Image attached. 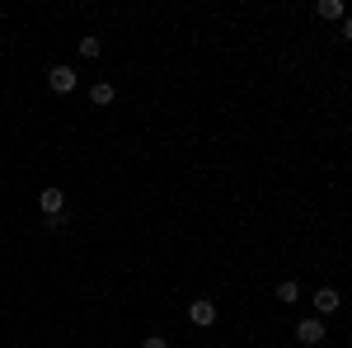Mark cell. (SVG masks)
<instances>
[{
    "label": "cell",
    "instance_id": "cell-1",
    "mask_svg": "<svg viewBox=\"0 0 352 348\" xmlns=\"http://www.w3.org/2000/svg\"><path fill=\"white\" fill-rule=\"evenodd\" d=\"M296 339H300L305 348L324 344V320H320V316H305V320H296Z\"/></svg>",
    "mask_w": 352,
    "mask_h": 348
},
{
    "label": "cell",
    "instance_id": "cell-2",
    "mask_svg": "<svg viewBox=\"0 0 352 348\" xmlns=\"http://www.w3.org/2000/svg\"><path fill=\"white\" fill-rule=\"evenodd\" d=\"M38 207H43L47 221H56V216L66 212V193H61V188H43V193H38Z\"/></svg>",
    "mask_w": 352,
    "mask_h": 348
},
{
    "label": "cell",
    "instance_id": "cell-3",
    "mask_svg": "<svg viewBox=\"0 0 352 348\" xmlns=\"http://www.w3.org/2000/svg\"><path fill=\"white\" fill-rule=\"evenodd\" d=\"M47 85H52L56 94H71V90H76V66H66V61L52 66V71H47Z\"/></svg>",
    "mask_w": 352,
    "mask_h": 348
},
{
    "label": "cell",
    "instance_id": "cell-4",
    "mask_svg": "<svg viewBox=\"0 0 352 348\" xmlns=\"http://www.w3.org/2000/svg\"><path fill=\"white\" fill-rule=\"evenodd\" d=\"M188 320H192V325H202V329H207V325H217V301L197 296V301L188 306Z\"/></svg>",
    "mask_w": 352,
    "mask_h": 348
},
{
    "label": "cell",
    "instance_id": "cell-5",
    "mask_svg": "<svg viewBox=\"0 0 352 348\" xmlns=\"http://www.w3.org/2000/svg\"><path fill=\"white\" fill-rule=\"evenodd\" d=\"M338 306H343V296H338V287H320V292H315V311H320V316H333Z\"/></svg>",
    "mask_w": 352,
    "mask_h": 348
},
{
    "label": "cell",
    "instance_id": "cell-6",
    "mask_svg": "<svg viewBox=\"0 0 352 348\" xmlns=\"http://www.w3.org/2000/svg\"><path fill=\"white\" fill-rule=\"evenodd\" d=\"M315 14H320V19H348V5H343V0H320Z\"/></svg>",
    "mask_w": 352,
    "mask_h": 348
},
{
    "label": "cell",
    "instance_id": "cell-7",
    "mask_svg": "<svg viewBox=\"0 0 352 348\" xmlns=\"http://www.w3.org/2000/svg\"><path fill=\"white\" fill-rule=\"evenodd\" d=\"M113 94H118V90H113V81H94V90H89V99H94L99 108L113 104Z\"/></svg>",
    "mask_w": 352,
    "mask_h": 348
},
{
    "label": "cell",
    "instance_id": "cell-8",
    "mask_svg": "<svg viewBox=\"0 0 352 348\" xmlns=\"http://www.w3.org/2000/svg\"><path fill=\"white\" fill-rule=\"evenodd\" d=\"M277 301H287V306L300 301V283H292V278H287V283H277Z\"/></svg>",
    "mask_w": 352,
    "mask_h": 348
},
{
    "label": "cell",
    "instance_id": "cell-9",
    "mask_svg": "<svg viewBox=\"0 0 352 348\" xmlns=\"http://www.w3.org/2000/svg\"><path fill=\"white\" fill-rule=\"evenodd\" d=\"M99 52H104V43H99V38H80V57H85V61H94Z\"/></svg>",
    "mask_w": 352,
    "mask_h": 348
},
{
    "label": "cell",
    "instance_id": "cell-10",
    "mask_svg": "<svg viewBox=\"0 0 352 348\" xmlns=\"http://www.w3.org/2000/svg\"><path fill=\"white\" fill-rule=\"evenodd\" d=\"M136 348H169V339H160V334H151V339H141Z\"/></svg>",
    "mask_w": 352,
    "mask_h": 348
},
{
    "label": "cell",
    "instance_id": "cell-11",
    "mask_svg": "<svg viewBox=\"0 0 352 348\" xmlns=\"http://www.w3.org/2000/svg\"><path fill=\"white\" fill-rule=\"evenodd\" d=\"M343 38H348V43H352V19H343Z\"/></svg>",
    "mask_w": 352,
    "mask_h": 348
}]
</instances>
